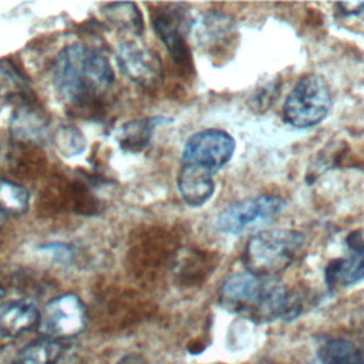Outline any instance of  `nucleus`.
<instances>
[{
	"label": "nucleus",
	"instance_id": "1",
	"mask_svg": "<svg viewBox=\"0 0 364 364\" xmlns=\"http://www.w3.org/2000/svg\"><path fill=\"white\" fill-rule=\"evenodd\" d=\"M220 304L253 323L293 318L300 310L297 297L277 279L250 272L230 274L219 293Z\"/></svg>",
	"mask_w": 364,
	"mask_h": 364
},
{
	"label": "nucleus",
	"instance_id": "2",
	"mask_svg": "<svg viewBox=\"0 0 364 364\" xmlns=\"http://www.w3.org/2000/svg\"><path fill=\"white\" fill-rule=\"evenodd\" d=\"M115 80L109 61L85 44H71L61 50L53 67V81L58 94L71 104L91 105L102 100Z\"/></svg>",
	"mask_w": 364,
	"mask_h": 364
},
{
	"label": "nucleus",
	"instance_id": "3",
	"mask_svg": "<svg viewBox=\"0 0 364 364\" xmlns=\"http://www.w3.org/2000/svg\"><path fill=\"white\" fill-rule=\"evenodd\" d=\"M306 237L294 229H266L253 235L243 250L246 270L266 277H277L299 256Z\"/></svg>",
	"mask_w": 364,
	"mask_h": 364
},
{
	"label": "nucleus",
	"instance_id": "4",
	"mask_svg": "<svg viewBox=\"0 0 364 364\" xmlns=\"http://www.w3.org/2000/svg\"><path fill=\"white\" fill-rule=\"evenodd\" d=\"M331 90L320 74H306L297 80L283 104V119L293 128L307 129L318 125L330 112Z\"/></svg>",
	"mask_w": 364,
	"mask_h": 364
},
{
	"label": "nucleus",
	"instance_id": "5",
	"mask_svg": "<svg viewBox=\"0 0 364 364\" xmlns=\"http://www.w3.org/2000/svg\"><path fill=\"white\" fill-rule=\"evenodd\" d=\"M286 208L277 195H257L228 205L216 218V228L225 235H240L249 229L270 223Z\"/></svg>",
	"mask_w": 364,
	"mask_h": 364
},
{
	"label": "nucleus",
	"instance_id": "6",
	"mask_svg": "<svg viewBox=\"0 0 364 364\" xmlns=\"http://www.w3.org/2000/svg\"><path fill=\"white\" fill-rule=\"evenodd\" d=\"M88 324V311L82 300L65 293L50 300L40 310L38 330L46 338L64 340L78 336Z\"/></svg>",
	"mask_w": 364,
	"mask_h": 364
},
{
	"label": "nucleus",
	"instance_id": "7",
	"mask_svg": "<svg viewBox=\"0 0 364 364\" xmlns=\"http://www.w3.org/2000/svg\"><path fill=\"white\" fill-rule=\"evenodd\" d=\"M235 139L223 129L206 128L192 134L183 145L182 164L218 172L235 154Z\"/></svg>",
	"mask_w": 364,
	"mask_h": 364
},
{
	"label": "nucleus",
	"instance_id": "8",
	"mask_svg": "<svg viewBox=\"0 0 364 364\" xmlns=\"http://www.w3.org/2000/svg\"><path fill=\"white\" fill-rule=\"evenodd\" d=\"M118 64L131 81L142 87H155L162 80L159 57L139 43H122L118 50Z\"/></svg>",
	"mask_w": 364,
	"mask_h": 364
},
{
	"label": "nucleus",
	"instance_id": "9",
	"mask_svg": "<svg viewBox=\"0 0 364 364\" xmlns=\"http://www.w3.org/2000/svg\"><path fill=\"white\" fill-rule=\"evenodd\" d=\"M324 279L330 290L343 289L364 280V239L350 240V250L326 266Z\"/></svg>",
	"mask_w": 364,
	"mask_h": 364
},
{
	"label": "nucleus",
	"instance_id": "10",
	"mask_svg": "<svg viewBox=\"0 0 364 364\" xmlns=\"http://www.w3.org/2000/svg\"><path fill=\"white\" fill-rule=\"evenodd\" d=\"M178 192L191 208L205 205L215 192V172L205 168L182 164L176 178Z\"/></svg>",
	"mask_w": 364,
	"mask_h": 364
},
{
	"label": "nucleus",
	"instance_id": "11",
	"mask_svg": "<svg viewBox=\"0 0 364 364\" xmlns=\"http://www.w3.org/2000/svg\"><path fill=\"white\" fill-rule=\"evenodd\" d=\"M40 309L27 299L0 304V337L16 338L38 326Z\"/></svg>",
	"mask_w": 364,
	"mask_h": 364
},
{
	"label": "nucleus",
	"instance_id": "12",
	"mask_svg": "<svg viewBox=\"0 0 364 364\" xmlns=\"http://www.w3.org/2000/svg\"><path fill=\"white\" fill-rule=\"evenodd\" d=\"M181 21L182 18L176 13L158 11L152 20V26L175 64L183 70H191V53L182 34Z\"/></svg>",
	"mask_w": 364,
	"mask_h": 364
},
{
	"label": "nucleus",
	"instance_id": "13",
	"mask_svg": "<svg viewBox=\"0 0 364 364\" xmlns=\"http://www.w3.org/2000/svg\"><path fill=\"white\" fill-rule=\"evenodd\" d=\"M232 31V21L225 14L219 13H205L192 24V34L195 41L205 47L225 43Z\"/></svg>",
	"mask_w": 364,
	"mask_h": 364
},
{
	"label": "nucleus",
	"instance_id": "14",
	"mask_svg": "<svg viewBox=\"0 0 364 364\" xmlns=\"http://www.w3.org/2000/svg\"><path fill=\"white\" fill-rule=\"evenodd\" d=\"M162 118H141L124 124L117 132V142L124 151L139 152L151 141L158 122Z\"/></svg>",
	"mask_w": 364,
	"mask_h": 364
},
{
	"label": "nucleus",
	"instance_id": "15",
	"mask_svg": "<svg viewBox=\"0 0 364 364\" xmlns=\"http://www.w3.org/2000/svg\"><path fill=\"white\" fill-rule=\"evenodd\" d=\"M28 208V191L23 185L0 176V216L18 218L26 215Z\"/></svg>",
	"mask_w": 364,
	"mask_h": 364
},
{
	"label": "nucleus",
	"instance_id": "16",
	"mask_svg": "<svg viewBox=\"0 0 364 364\" xmlns=\"http://www.w3.org/2000/svg\"><path fill=\"white\" fill-rule=\"evenodd\" d=\"M321 364H364V354L355 344L343 338H333L323 343L318 350Z\"/></svg>",
	"mask_w": 364,
	"mask_h": 364
},
{
	"label": "nucleus",
	"instance_id": "17",
	"mask_svg": "<svg viewBox=\"0 0 364 364\" xmlns=\"http://www.w3.org/2000/svg\"><path fill=\"white\" fill-rule=\"evenodd\" d=\"M63 347L57 340L40 338L27 344L16 357L14 364H57Z\"/></svg>",
	"mask_w": 364,
	"mask_h": 364
},
{
	"label": "nucleus",
	"instance_id": "18",
	"mask_svg": "<svg viewBox=\"0 0 364 364\" xmlns=\"http://www.w3.org/2000/svg\"><path fill=\"white\" fill-rule=\"evenodd\" d=\"M107 18L117 27L139 36L144 30V18L134 3H109L105 6Z\"/></svg>",
	"mask_w": 364,
	"mask_h": 364
},
{
	"label": "nucleus",
	"instance_id": "19",
	"mask_svg": "<svg viewBox=\"0 0 364 364\" xmlns=\"http://www.w3.org/2000/svg\"><path fill=\"white\" fill-rule=\"evenodd\" d=\"M44 127V119L40 117V114L27 105H21L18 111L14 112L13 121H11V129L16 138L20 141L36 139L41 129Z\"/></svg>",
	"mask_w": 364,
	"mask_h": 364
},
{
	"label": "nucleus",
	"instance_id": "20",
	"mask_svg": "<svg viewBox=\"0 0 364 364\" xmlns=\"http://www.w3.org/2000/svg\"><path fill=\"white\" fill-rule=\"evenodd\" d=\"M27 91V84L20 74L7 61H0V95L4 98H24Z\"/></svg>",
	"mask_w": 364,
	"mask_h": 364
},
{
	"label": "nucleus",
	"instance_id": "21",
	"mask_svg": "<svg viewBox=\"0 0 364 364\" xmlns=\"http://www.w3.org/2000/svg\"><path fill=\"white\" fill-rule=\"evenodd\" d=\"M55 144L63 154L75 155L84 149L85 141L78 129L71 127H63L55 135Z\"/></svg>",
	"mask_w": 364,
	"mask_h": 364
},
{
	"label": "nucleus",
	"instance_id": "22",
	"mask_svg": "<svg viewBox=\"0 0 364 364\" xmlns=\"http://www.w3.org/2000/svg\"><path fill=\"white\" fill-rule=\"evenodd\" d=\"M336 7L338 9L340 17L364 24V1H344L337 3Z\"/></svg>",
	"mask_w": 364,
	"mask_h": 364
},
{
	"label": "nucleus",
	"instance_id": "23",
	"mask_svg": "<svg viewBox=\"0 0 364 364\" xmlns=\"http://www.w3.org/2000/svg\"><path fill=\"white\" fill-rule=\"evenodd\" d=\"M118 364H144V361L139 355H128Z\"/></svg>",
	"mask_w": 364,
	"mask_h": 364
},
{
	"label": "nucleus",
	"instance_id": "24",
	"mask_svg": "<svg viewBox=\"0 0 364 364\" xmlns=\"http://www.w3.org/2000/svg\"><path fill=\"white\" fill-rule=\"evenodd\" d=\"M4 296V289L0 286V299Z\"/></svg>",
	"mask_w": 364,
	"mask_h": 364
}]
</instances>
